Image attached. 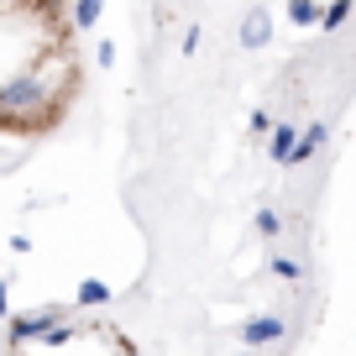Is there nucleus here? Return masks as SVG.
Listing matches in <instances>:
<instances>
[{"label":"nucleus","instance_id":"nucleus-2","mask_svg":"<svg viewBox=\"0 0 356 356\" xmlns=\"http://www.w3.org/2000/svg\"><path fill=\"white\" fill-rule=\"evenodd\" d=\"M246 335H252V341H273V335H278V320H257Z\"/></svg>","mask_w":356,"mask_h":356},{"label":"nucleus","instance_id":"nucleus-1","mask_svg":"<svg viewBox=\"0 0 356 356\" xmlns=\"http://www.w3.org/2000/svg\"><path fill=\"white\" fill-rule=\"evenodd\" d=\"M84 84L63 0H0V136H47Z\"/></svg>","mask_w":356,"mask_h":356},{"label":"nucleus","instance_id":"nucleus-4","mask_svg":"<svg viewBox=\"0 0 356 356\" xmlns=\"http://www.w3.org/2000/svg\"><path fill=\"white\" fill-rule=\"evenodd\" d=\"M0 309H6V289H0Z\"/></svg>","mask_w":356,"mask_h":356},{"label":"nucleus","instance_id":"nucleus-3","mask_svg":"<svg viewBox=\"0 0 356 356\" xmlns=\"http://www.w3.org/2000/svg\"><path fill=\"white\" fill-rule=\"evenodd\" d=\"M79 293H84V304H100V299H105V283H84Z\"/></svg>","mask_w":356,"mask_h":356}]
</instances>
